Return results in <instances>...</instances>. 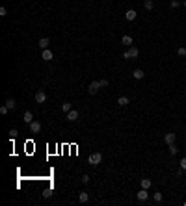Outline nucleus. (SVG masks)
<instances>
[{
  "label": "nucleus",
  "instance_id": "nucleus-1",
  "mask_svg": "<svg viewBox=\"0 0 186 206\" xmlns=\"http://www.w3.org/2000/svg\"><path fill=\"white\" fill-rule=\"evenodd\" d=\"M102 162V154L101 152H91V154H89V158H88V163H89V165H99V163Z\"/></svg>",
  "mask_w": 186,
  "mask_h": 206
},
{
  "label": "nucleus",
  "instance_id": "nucleus-2",
  "mask_svg": "<svg viewBox=\"0 0 186 206\" xmlns=\"http://www.w3.org/2000/svg\"><path fill=\"white\" fill-rule=\"evenodd\" d=\"M138 54H140V50H138L136 46H130V49L123 54V58L125 59H134V58H138Z\"/></svg>",
  "mask_w": 186,
  "mask_h": 206
},
{
  "label": "nucleus",
  "instance_id": "nucleus-3",
  "mask_svg": "<svg viewBox=\"0 0 186 206\" xmlns=\"http://www.w3.org/2000/svg\"><path fill=\"white\" fill-rule=\"evenodd\" d=\"M136 199H138L140 202H145L147 199H149V193H147V189H145V188H142V189L136 193Z\"/></svg>",
  "mask_w": 186,
  "mask_h": 206
},
{
  "label": "nucleus",
  "instance_id": "nucleus-4",
  "mask_svg": "<svg viewBox=\"0 0 186 206\" xmlns=\"http://www.w3.org/2000/svg\"><path fill=\"white\" fill-rule=\"evenodd\" d=\"M99 89H101V84H99V80H95V82H91V84L88 86V91L91 93V95H95V93H99Z\"/></svg>",
  "mask_w": 186,
  "mask_h": 206
},
{
  "label": "nucleus",
  "instance_id": "nucleus-5",
  "mask_svg": "<svg viewBox=\"0 0 186 206\" xmlns=\"http://www.w3.org/2000/svg\"><path fill=\"white\" fill-rule=\"evenodd\" d=\"M65 119H67L69 123H74V121L78 119V112H77V110H71V112H67V113H65Z\"/></svg>",
  "mask_w": 186,
  "mask_h": 206
},
{
  "label": "nucleus",
  "instance_id": "nucleus-6",
  "mask_svg": "<svg viewBox=\"0 0 186 206\" xmlns=\"http://www.w3.org/2000/svg\"><path fill=\"white\" fill-rule=\"evenodd\" d=\"M36 102H37V104H45V102H47V93L45 91H37L36 93Z\"/></svg>",
  "mask_w": 186,
  "mask_h": 206
},
{
  "label": "nucleus",
  "instance_id": "nucleus-7",
  "mask_svg": "<svg viewBox=\"0 0 186 206\" xmlns=\"http://www.w3.org/2000/svg\"><path fill=\"white\" fill-rule=\"evenodd\" d=\"M30 132H32V134L41 132V123H39V121H32V123H30Z\"/></svg>",
  "mask_w": 186,
  "mask_h": 206
},
{
  "label": "nucleus",
  "instance_id": "nucleus-8",
  "mask_svg": "<svg viewBox=\"0 0 186 206\" xmlns=\"http://www.w3.org/2000/svg\"><path fill=\"white\" fill-rule=\"evenodd\" d=\"M132 78H134V80H143V78H145V71H142V69H136V71L132 73Z\"/></svg>",
  "mask_w": 186,
  "mask_h": 206
},
{
  "label": "nucleus",
  "instance_id": "nucleus-9",
  "mask_svg": "<svg viewBox=\"0 0 186 206\" xmlns=\"http://www.w3.org/2000/svg\"><path fill=\"white\" fill-rule=\"evenodd\" d=\"M52 58H54V54H52L49 49H45L43 52H41V59H45V61H50Z\"/></svg>",
  "mask_w": 186,
  "mask_h": 206
},
{
  "label": "nucleus",
  "instance_id": "nucleus-10",
  "mask_svg": "<svg viewBox=\"0 0 186 206\" xmlns=\"http://www.w3.org/2000/svg\"><path fill=\"white\" fill-rule=\"evenodd\" d=\"M49 45H50V39H49V37H41V39H39V46H41V50L49 49Z\"/></svg>",
  "mask_w": 186,
  "mask_h": 206
},
{
  "label": "nucleus",
  "instance_id": "nucleus-11",
  "mask_svg": "<svg viewBox=\"0 0 186 206\" xmlns=\"http://www.w3.org/2000/svg\"><path fill=\"white\" fill-rule=\"evenodd\" d=\"M164 141H166L168 145H171V143H175V134H173V132H168L166 136H164Z\"/></svg>",
  "mask_w": 186,
  "mask_h": 206
},
{
  "label": "nucleus",
  "instance_id": "nucleus-12",
  "mask_svg": "<svg viewBox=\"0 0 186 206\" xmlns=\"http://www.w3.org/2000/svg\"><path fill=\"white\" fill-rule=\"evenodd\" d=\"M23 121L26 123V125H30V123L34 121V113H32V112H24V115H23Z\"/></svg>",
  "mask_w": 186,
  "mask_h": 206
},
{
  "label": "nucleus",
  "instance_id": "nucleus-13",
  "mask_svg": "<svg viewBox=\"0 0 186 206\" xmlns=\"http://www.w3.org/2000/svg\"><path fill=\"white\" fill-rule=\"evenodd\" d=\"M142 188H145V189H149L151 186H153V180H151V178H142Z\"/></svg>",
  "mask_w": 186,
  "mask_h": 206
},
{
  "label": "nucleus",
  "instance_id": "nucleus-14",
  "mask_svg": "<svg viewBox=\"0 0 186 206\" xmlns=\"http://www.w3.org/2000/svg\"><path fill=\"white\" fill-rule=\"evenodd\" d=\"M136 17H138V13H136L134 9H128V11L125 13V19H127V20H134Z\"/></svg>",
  "mask_w": 186,
  "mask_h": 206
},
{
  "label": "nucleus",
  "instance_id": "nucleus-15",
  "mask_svg": "<svg viewBox=\"0 0 186 206\" xmlns=\"http://www.w3.org/2000/svg\"><path fill=\"white\" fill-rule=\"evenodd\" d=\"M121 43H123V45L132 46V43H134V41H132V36H123V37H121Z\"/></svg>",
  "mask_w": 186,
  "mask_h": 206
},
{
  "label": "nucleus",
  "instance_id": "nucleus-16",
  "mask_svg": "<svg viewBox=\"0 0 186 206\" xmlns=\"http://www.w3.org/2000/svg\"><path fill=\"white\" fill-rule=\"evenodd\" d=\"M88 201H89V195L86 193V191L78 193V202H82V204H84V202H88Z\"/></svg>",
  "mask_w": 186,
  "mask_h": 206
},
{
  "label": "nucleus",
  "instance_id": "nucleus-17",
  "mask_svg": "<svg viewBox=\"0 0 186 206\" xmlns=\"http://www.w3.org/2000/svg\"><path fill=\"white\" fill-rule=\"evenodd\" d=\"M4 104L8 106L9 110H15V108H17V102L13 100V99H6V102H4Z\"/></svg>",
  "mask_w": 186,
  "mask_h": 206
},
{
  "label": "nucleus",
  "instance_id": "nucleus-18",
  "mask_svg": "<svg viewBox=\"0 0 186 206\" xmlns=\"http://www.w3.org/2000/svg\"><path fill=\"white\" fill-rule=\"evenodd\" d=\"M117 104H119V106H128L130 100H128V97H119V99H117Z\"/></svg>",
  "mask_w": 186,
  "mask_h": 206
},
{
  "label": "nucleus",
  "instance_id": "nucleus-19",
  "mask_svg": "<svg viewBox=\"0 0 186 206\" xmlns=\"http://www.w3.org/2000/svg\"><path fill=\"white\" fill-rule=\"evenodd\" d=\"M143 8H145L147 11H151L155 8V4H153V0H143Z\"/></svg>",
  "mask_w": 186,
  "mask_h": 206
},
{
  "label": "nucleus",
  "instance_id": "nucleus-20",
  "mask_svg": "<svg viewBox=\"0 0 186 206\" xmlns=\"http://www.w3.org/2000/svg\"><path fill=\"white\" fill-rule=\"evenodd\" d=\"M168 149H169V154H173V156L179 152V149H177V145H175V143H171V145H169Z\"/></svg>",
  "mask_w": 186,
  "mask_h": 206
},
{
  "label": "nucleus",
  "instance_id": "nucleus-21",
  "mask_svg": "<svg viewBox=\"0 0 186 206\" xmlns=\"http://www.w3.org/2000/svg\"><path fill=\"white\" fill-rule=\"evenodd\" d=\"M177 56L186 58V49H184V46H179V49H177Z\"/></svg>",
  "mask_w": 186,
  "mask_h": 206
},
{
  "label": "nucleus",
  "instance_id": "nucleus-22",
  "mask_svg": "<svg viewBox=\"0 0 186 206\" xmlns=\"http://www.w3.org/2000/svg\"><path fill=\"white\" fill-rule=\"evenodd\" d=\"M61 110H63L65 113H67V112H71V110H73V108H71V102H63V104H61Z\"/></svg>",
  "mask_w": 186,
  "mask_h": 206
},
{
  "label": "nucleus",
  "instance_id": "nucleus-23",
  "mask_svg": "<svg viewBox=\"0 0 186 206\" xmlns=\"http://www.w3.org/2000/svg\"><path fill=\"white\" fill-rule=\"evenodd\" d=\"M153 199H155V202H162V199H164V197H162L160 191H158V193H155V195H153Z\"/></svg>",
  "mask_w": 186,
  "mask_h": 206
},
{
  "label": "nucleus",
  "instance_id": "nucleus-24",
  "mask_svg": "<svg viewBox=\"0 0 186 206\" xmlns=\"http://www.w3.org/2000/svg\"><path fill=\"white\" fill-rule=\"evenodd\" d=\"M169 6H171L173 9H177L179 6H181V2H179V0H171V2H169Z\"/></svg>",
  "mask_w": 186,
  "mask_h": 206
},
{
  "label": "nucleus",
  "instance_id": "nucleus-25",
  "mask_svg": "<svg viewBox=\"0 0 186 206\" xmlns=\"http://www.w3.org/2000/svg\"><path fill=\"white\" fill-rule=\"evenodd\" d=\"M8 112H9V108L6 106V104H4V106H0V115H6Z\"/></svg>",
  "mask_w": 186,
  "mask_h": 206
},
{
  "label": "nucleus",
  "instance_id": "nucleus-26",
  "mask_svg": "<svg viewBox=\"0 0 186 206\" xmlns=\"http://www.w3.org/2000/svg\"><path fill=\"white\" fill-rule=\"evenodd\" d=\"M6 15H8V9L2 6V8H0V17H6Z\"/></svg>",
  "mask_w": 186,
  "mask_h": 206
},
{
  "label": "nucleus",
  "instance_id": "nucleus-27",
  "mask_svg": "<svg viewBox=\"0 0 186 206\" xmlns=\"http://www.w3.org/2000/svg\"><path fill=\"white\" fill-rule=\"evenodd\" d=\"M99 84H101V87H106V86H108V80L102 78V80H99Z\"/></svg>",
  "mask_w": 186,
  "mask_h": 206
},
{
  "label": "nucleus",
  "instance_id": "nucleus-28",
  "mask_svg": "<svg viewBox=\"0 0 186 206\" xmlns=\"http://www.w3.org/2000/svg\"><path fill=\"white\" fill-rule=\"evenodd\" d=\"M9 136H11V137H17V136H19V132H17L15 128H11V130H9Z\"/></svg>",
  "mask_w": 186,
  "mask_h": 206
},
{
  "label": "nucleus",
  "instance_id": "nucleus-29",
  "mask_svg": "<svg viewBox=\"0 0 186 206\" xmlns=\"http://www.w3.org/2000/svg\"><path fill=\"white\" fill-rule=\"evenodd\" d=\"M50 195H52V191H50V189H47V191H45V193H43V197H45V199H49Z\"/></svg>",
  "mask_w": 186,
  "mask_h": 206
},
{
  "label": "nucleus",
  "instance_id": "nucleus-30",
  "mask_svg": "<svg viewBox=\"0 0 186 206\" xmlns=\"http://www.w3.org/2000/svg\"><path fill=\"white\" fill-rule=\"evenodd\" d=\"M80 180H82V182H84V184H88V182H89V176H88V175H84V176H82V178H80Z\"/></svg>",
  "mask_w": 186,
  "mask_h": 206
},
{
  "label": "nucleus",
  "instance_id": "nucleus-31",
  "mask_svg": "<svg viewBox=\"0 0 186 206\" xmlns=\"http://www.w3.org/2000/svg\"><path fill=\"white\" fill-rule=\"evenodd\" d=\"M181 167L186 171V158H182V160H181Z\"/></svg>",
  "mask_w": 186,
  "mask_h": 206
},
{
  "label": "nucleus",
  "instance_id": "nucleus-32",
  "mask_svg": "<svg viewBox=\"0 0 186 206\" xmlns=\"http://www.w3.org/2000/svg\"><path fill=\"white\" fill-rule=\"evenodd\" d=\"M182 6H184V8H186V0H184V2H182Z\"/></svg>",
  "mask_w": 186,
  "mask_h": 206
}]
</instances>
